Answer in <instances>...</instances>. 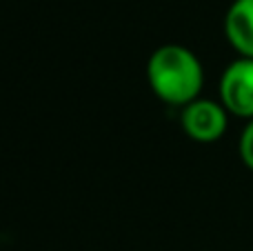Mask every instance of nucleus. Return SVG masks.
I'll return each mask as SVG.
<instances>
[{"label": "nucleus", "instance_id": "nucleus-5", "mask_svg": "<svg viewBox=\"0 0 253 251\" xmlns=\"http://www.w3.org/2000/svg\"><path fill=\"white\" fill-rule=\"evenodd\" d=\"M240 158L242 163L253 171V120L247 123V127L242 129L240 136Z\"/></svg>", "mask_w": 253, "mask_h": 251}, {"label": "nucleus", "instance_id": "nucleus-1", "mask_svg": "<svg viewBox=\"0 0 253 251\" xmlns=\"http://www.w3.org/2000/svg\"><path fill=\"white\" fill-rule=\"evenodd\" d=\"M147 80L151 91L171 107H187L200 98L205 69L191 49L182 44H162L147 60Z\"/></svg>", "mask_w": 253, "mask_h": 251}, {"label": "nucleus", "instance_id": "nucleus-3", "mask_svg": "<svg viewBox=\"0 0 253 251\" xmlns=\"http://www.w3.org/2000/svg\"><path fill=\"white\" fill-rule=\"evenodd\" d=\"M180 125L184 133L196 142H215L224 136L229 125V111L222 102L198 98L191 105L182 107Z\"/></svg>", "mask_w": 253, "mask_h": 251}, {"label": "nucleus", "instance_id": "nucleus-2", "mask_svg": "<svg viewBox=\"0 0 253 251\" xmlns=\"http://www.w3.org/2000/svg\"><path fill=\"white\" fill-rule=\"evenodd\" d=\"M220 102L229 114L253 120V58H238L220 76Z\"/></svg>", "mask_w": 253, "mask_h": 251}, {"label": "nucleus", "instance_id": "nucleus-4", "mask_svg": "<svg viewBox=\"0 0 253 251\" xmlns=\"http://www.w3.org/2000/svg\"><path fill=\"white\" fill-rule=\"evenodd\" d=\"M224 36L242 58H253V0H233L224 16Z\"/></svg>", "mask_w": 253, "mask_h": 251}]
</instances>
